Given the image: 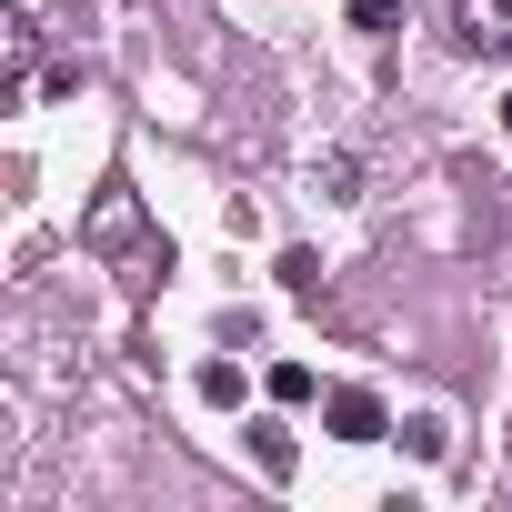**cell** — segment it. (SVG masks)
<instances>
[{
    "label": "cell",
    "mask_w": 512,
    "mask_h": 512,
    "mask_svg": "<svg viewBox=\"0 0 512 512\" xmlns=\"http://www.w3.org/2000/svg\"><path fill=\"white\" fill-rule=\"evenodd\" d=\"M452 51L462 61H502L512 51V0H452Z\"/></svg>",
    "instance_id": "cell-1"
},
{
    "label": "cell",
    "mask_w": 512,
    "mask_h": 512,
    "mask_svg": "<svg viewBox=\"0 0 512 512\" xmlns=\"http://www.w3.org/2000/svg\"><path fill=\"white\" fill-rule=\"evenodd\" d=\"M322 422H332L342 442H382V402H372V392H332V402H322Z\"/></svg>",
    "instance_id": "cell-2"
},
{
    "label": "cell",
    "mask_w": 512,
    "mask_h": 512,
    "mask_svg": "<svg viewBox=\"0 0 512 512\" xmlns=\"http://www.w3.org/2000/svg\"><path fill=\"white\" fill-rule=\"evenodd\" d=\"M251 462H262L272 482H292V432L282 422H251Z\"/></svg>",
    "instance_id": "cell-3"
},
{
    "label": "cell",
    "mask_w": 512,
    "mask_h": 512,
    "mask_svg": "<svg viewBox=\"0 0 512 512\" xmlns=\"http://www.w3.org/2000/svg\"><path fill=\"white\" fill-rule=\"evenodd\" d=\"M0 31H11V71H31V61H41V21H31V11H11Z\"/></svg>",
    "instance_id": "cell-4"
},
{
    "label": "cell",
    "mask_w": 512,
    "mask_h": 512,
    "mask_svg": "<svg viewBox=\"0 0 512 512\" xmlns=\"http://www.w3.org/2000/svg\"><path fill=\"white\" fill-rule=\"evenodd\" d=\"M282 292H302V302L322 292V262H312V251H282Z\"/></svg>",
    "instance_id": "cell-5"
},
{
    "label": "cell",
    "mask_w": 512,
    "mask_h": 512,
    "mask_svg": "<svg viewBox=\"0 0 512 512\" xmlns=\"http://www.w3.org/2000/svg\"><path fill=\"white\" fill-rule=\"evenodd\" d=\"M201 402H241V372L231 362H201Z\"/></svg>",
    "instance_id": "cell-6"
},
{
    "label": "cell",
    "mask_w": 512,
    "mask_h": 512,
    "mask_svg": "<svg viewBox=\"0 0 512 512\" xmlns=\"http://www.w3.org/2000/svg\"><path fill=\"white\" fill-rule=\"evenodd\" d=\"M272 402H312V372L302 362H272Z\"/></svg>",
    "instance_id": "cell-7"
},
{
    "label": "cell",
    "mask_w": 512,
    "mask_h": 512,
    "mask_svg": "<svg viewBox=\"0 0 512 512\" xmlns=\"http://www.w3.org/2000/svg\"><path fill=\"white\" fill-rule=\"evenodd\" d=\"M352 31H392V0H352Z\"/></svg>",
    "instance_id": "cell-8"
},
{
    "label": "cell",
    "mask_w": 512,
    "mask_h": 512,
    "mask_svg": "<svg viewBox=\"0 0 512 512\" xmlns=\"http://www.w3.org/2000/svg\"><path fill=\"white\" fill-rule=\"evenodd\" d=\"M502 131H512V101H502Z\"/></svg>",
    "instance_id": "cell-9"
}]
</instances>
